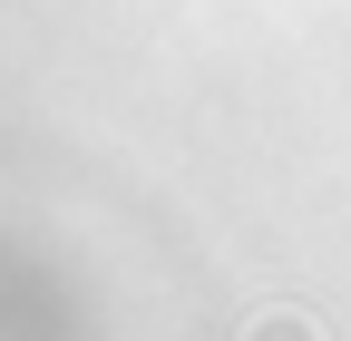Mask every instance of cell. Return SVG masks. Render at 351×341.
I'll list each match as a JSON object with an SVG mask.
<instances>
[{"label":"cell","instance_id":"1","mask_svg":"<svg viewBox=\"0 0 351 341\" xmlns=\"http://www.w3.org/2000/svg\"><path fill=\"white\" fill-rule=\"evenodd\" d=\"M244 341H322V322H313V312H283V303H274V312H254V322H244Z\"/></svg>","mask_w":351,"mask_h":341}]
</instances>
